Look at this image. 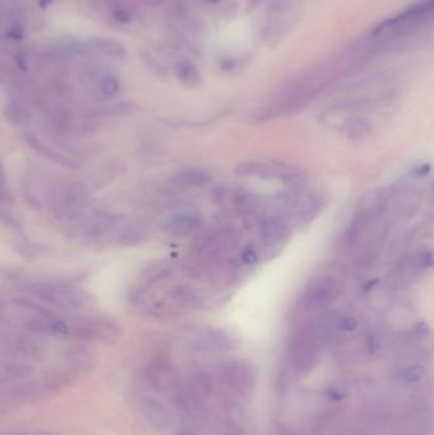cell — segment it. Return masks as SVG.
Masks as SVG:
<instances>
[{
    "mask_svg": "<svg viewBox=\"0 0 434 435\" xmlns=\"http://www.w3.org/2000/svg\"><path fill=\"white\" fill-rule=\"evenodd\" d=\"M218 385L236 398H249L256 385V371L250 361L232 359L224 361L215 373Z\"/></svg>",
    "mask_w": 434,
    "mask_h": 435,
    "instance_id": "1",
    "label": "cell"
},
{
    "mask_svg": "<svg viewBox=\"0 0 434 435\" xmlns=\"http://www.w3.org/2000/svg\"><path fill=\"white\" fill-rule=\"evenodd\" d=\"M315 330L309 326L296 330L288 342V359L296 372L304 373L314 366L316 360Z\"/></svg>",
    "mask_w": 434,
    "mask_h": 435,
    "instance_id": "2",
    "label": "cell"
},
{
    "mask_svg": "<svg viewBox=\"0 0 434 435\" xmlns=\"http://www.w3.org/2000/svg\"><path fill=\"white\" fill-rule=\"evenodd\" d=\"M144 381L157 393H173L181 383L176 366L167 356H156L145 366Z\"/></svg>",
    "mask_w": 434,
    "mask_h": 435,
    "instance_id": "3",
    "label": "cell"
},
{
    "mask_svg": "<svg viewBox=\"0 0 434 435\" xmlns=\"http://www.w3.org/2000/svg\"><path fill=\"white\" fill-rule=\"evenodd\" d=\"M341 294V283L333 275L325 274L312 280L302 296L303 307L307 309H325Z\"/></svg>",
    "mask_w": 434,
    "mask_h": 435,
    "instance_id": "4",
    "label": "cell"
},
{
    "mask_svg": "<svg viewBox=\"0 0 434 435\" xmlns=\"http://www.w3.org/2000/svg\"><path fill=\"white\" fill-rule=\"evenodd\" d=\"M72 334L83 340H111L120 334V327L103 317H81L72 322Z\"/></svg>",
    "mask_w": 434,
    "mask_h": 435,
    "instance_id": "5",
    "label": "cell"
},
{
    "mask_svg": "<svg viewBox=\"0 0 434 435\" xmlns=\"http://www.w3.org/2000/svg\"><path fill=\"white\" fill-rule=\"evenodd\" d=\"M434 14V0H423L405 12L400 13L396 17L386 21L378 25L375 35H386L392 32L405 31V28H410L413 25L421 23L422 21L428 19Z\"/></svg>",
    "mask_w": 434,
    "mask_h": 435,
    "instance_id": "6",
    "label": "cell"
},
{
    "mask_svg": "<svg viewBox=\"0 0 434 435\" xmlns=\"http://www.w3.org/2000/svg\"><path fill=\"white\" fill-rule=\"evenodd\" d=\"M140 414L151 428L158 431L170 429L173 424V415L170 407L162 400L154 396H144L139 402Z\"/></svg>",
    "mask_w": 434,
    "mask_h": 435,
    "instance_id": "7",
    "label": "cell"
},
{
    "mask_svg": "<svg viewBox=\"0 0 434 435\" xmlns=\"http://www.w3.org/2000/svg\"><path fill=\"white\" fill-rule=\"evenodd\" d=\"M3 347L13 359L40 360L44 356V347L28 335L9 334L3 336Z\"/></svg>",
    "mask_w": 434,
    "mask_h": 435,
    "instance_id": "8",
    "label": "cell"
},
{
    "mask_svg": "<svg viewBox=\"0 0 434 435\" xmlns=\"http://www.w3.org/2000/svg\"><path fill=\"white\" fill-rule=\"evenodd\" d=\"M234 173L239 176L258 177L265 180H295L296 175L293 170L274 163H264V162H244L234 167Z\"/></svg>",
    "mask_w": 434,
    "mask_h": 435,
    "instance_id": "9",
    "label": "cell"
},
{
    "mask_svg": "<svg viewBox=\"0 0 434 435\" xmlns=\"http://www.w3.org/2000/svg\"><path fill=\"white\" fill-rule=\"evenodd\" d=\"M234 240V233L229 229H220L205 237L202 245L198 248L196 256L202 260L204 264H212L215 260L219 259L227 248L231 246Z\"/></svg>",
    "mask_w": 434,
    "mask_h": 435,
    "instance_id": "10",
    "label": "cell"
},
{
    "mask_svg": "<svg viewBox=\"0 0 434 435\" xmlns=\"http://www.w3.org/2000/svg\"><path fill=\"white\" fill-rule=\"evenodd\" d=\"M258 229L263 240L269 246H275L282 243L290 236V228L285 221L278 216H263L258 219Z\"/></svg>",
    "mask_w": 434,
    "mask_h": 435,
    "instance_id": "11",
    "label": "cell"
},
{
    "mask_svg": "<svg viewBox=\"0 0 434 435\" xmlns=\"http://www.w3.org/2000/svg\"><path fill=\"white\" fill-rule=\"evenodd\" d=\"M202 223V216L196 213H181L169 221L167 229L175 237H186L194 233Z\"/></svg>",
    "mask_w": 434,
    "mask_h": 435,
    "instance_id": "12",
    "label": "cell"
},
{
    "mask_svg": "<svg viewBox=\"0 0 434 435\" xmlns=\"http://www.w3.org/2000/svg\"><path fill=\"white\" fill-rule=\"evenodd\" d=\"M33 373L32 366L23 360L9 359L3 360L1 363V379L3 383H13L28 378Z\"/></svg>",
    "mask_w": 434,
    "mask_h": 435,
    "instance_id": "13",
    "label": "cell"
},
{
    "mask_svg": "<svg viewBox=\"0 0 434 435\" xmlns=\"http://www.w3.org/2000/svg\"><path fill=\"white\" fill-rule=\"evenodd\" d=\"M198 347L202 350H209V352H215V350L223 352V350L232 349L233 341L228 335L212 330L199 336Z\"/></svg>",
    "mask_w": 434,
    "mask_h": 435,
    "instance_id": "14",
    "label": "cell"
},
{
    "mask_svg": "<svg viewBox=\"0 0 434 435\" xmlns=\"http://www.w3.org/2000/svg\"><path fill=\"white\" fill-rule=\"evenodd\" d=\"M176 76L178 82L186 88H196L202 84V74L195 64L181 62L177 64Z\"/></svg>",
    "mask_w": 434,
    "mask_h": 435,
    "instance_id": "15",
    "label": "cell"
},
{
    "mask_svg": "<svg viewBox=\"0 0 434 435\" xmlns=\"http://www.w3.org/2000/svg\"><path fill=\"white\" fill-rule=\"evenodd\" d=\"M175 180L183 186L202 187L207 186L212 181V177L207 170L200 168H188L178 172L175 176Z\"/></svg>",
    "mask_w": 434,
    "mask_h": 435,
    "instance_id": "16",
    "label": "cell"
},
{
    "mask_svg": "<svg viewBox=\"0 0 434 435\" xmlns=\"http://www.w3.org/2000/svg\"><path fill=\"white\" fill-rule=\"evenodd\" d=\"M325 202L321 196H309L302 204L298 205L297 208V216L301 221L309 223L311 219L319 215L324 208Z\"/></svg>",
    "mask_w": 434,
    "mask_h": 435,
    "instance_id": "17",
    "label": "cell"
},
{
    "mask_svg": "<svg viewBox=\"0 0 434 435\" xmlns=\"http://www.w3.org/2000/svg\"><path fill=\"white\" fill-rule=\"evenodd\" d=\"M341 133L352 139H360L371 133V125L365 119H352L343 125Z\"/></svg>",
    "mask_w": 434,
    "mask_h": 435,
    "instance_id": "18",
    "label": "cell"
},
{
    "mask_svg": "<svg viewBox=\"0 0 434 435\" xmlns=\"http://www.w3.org/2000/svg\"><path fill=\"white\" fill-rule=\"evenodd\" d=\"M423 376H424V368L419 364H416V366H409L403 369L399 373L397 379L404 385H411V383L419 382L423 378Z\"/></svg>",
    "mask_w": 434,
    "mask_h": 435,
    "instance_id": "19",
    "label": "cell"
},
{
    "mask_svg": "<svg viewBox=\"0 0 434 435\" xmlns=\"http://www.w3.org/2000/svg\"><path fill=\"white\" fill-rule=\"evenodd\" d=\"M434 267V250H426L418 256L414 261V269L416 272H426Z\"/></svg>",
    "mask_w": 434,
    "mask_h": 435,
    "instance_id": "20",
    "label": "cell"
},
{
    "mask_svg": "<svg viewBox=\"0 0 434 435\" xmlns=\"http://www.w3.org/2000/svg\"><path fill=\"white\" fill-rule=\"evenodd\" d=\"M358 325V320L352 315H341L333 322V328L339 332H352Z\"/></svg>",
    "mask_w": 434,
    "mask_h": 435,
    "instance_id": "21",
    "label": "cell"
},
{
    "mask_svg": "<svg viewBox=\"0 0 434 435\" xmlns=\"http://www.w3.org/2000/svg\"><path fill=\"white\" fill-rule=\"evenodd\" d=\"M96 46L98 47V49H101L102 52H105V54H108V55H113V57H118V55H124V47H121L119 44H116V42H113V41H110V40H105V38H102V40H97L96 41Z\"/></svg>",
    "mask_w": 434,
    "mask_h": 435,
    "instance_id": "22",
    "label": "cell"
},
{
    "mask_svg": "<svg viewBox=\"0 0 434 435\" xmlns=\"http://www.w3.org/2000/svg\"><path fill=\"white\" fill-rule=\"evenodd\" d=\"M27 140H28V144L31 145L32 148H35V149H38V151H41L46 157H49L50 159H52V161L59 162V163L67 164V162L64 161L63 158L60 157L59 154H57L55 151L49 149V148H47L46 145L42 144L41 141H38L36 138H27Z\"/></svg>",
    "mask_w": 434,
    "mask_h": 435,
    "instance_id": "23",
    "label": "cell"
},
{
    "mask_svg": "<svg viewBox=\"0 0 434 435\" xmlns=\"http://www.w3.org/2000/svg\"><path fill=\"white\" fill-rule=\"evenodd\" d=\"M120 83L113 76H105L101 81V91L106 97H113L119 92Z\"/></svg>",
    "mask_w": 434,
    "mask_h": 435,
    "instance_id": "24",
    "label": "cell"
},
{
    "mask_svg": "<svg viewBox=\"0 0 434 435\" xmlns=\"http://www.w3.org/2000/svg\"><path fill=\"white\" fill-rule=\"evenodd\" d=\"M6 117L12 124H23L27 119V115H25V110L17 108V106H11L9 114H6Z\"/></svg>",
    "mask_w": 434,
    "mask_h": 435,
    "instance_id": "25",
    "label": "cell"
},
{
    "mask_svg": "<svg viewBox=\"0 0 434 435\" xmlns=\"http://www.w3.org/2000/svg\"><path fill=\"white\" fill-rule=\"evenodd\" d=\"M241 259L247 265H253L258 261V253L252 247H246L241 253Z\"/></svg>",
    "mask_w": 434,
    "mask_h": 435,
    "instance_id": "26",
    "label": "cell"
},
{
    "mask_svg": "<svg viewBox=\"0 0 434 435\" xmlns=\"http://www.w3.org/2000/svg\"><path fill=\"white\" fill-rule=\"evenodd\" d=\"M178 435H212L209 433L208 429L205 428V427H202V425H199V424H195V425H193V427H188V428H185V429L181 430L180 431V434Z\"/></svg>",
    "mask_w": 434,
    "mask_h": 435,
    "instance_id": "27",
    "label": "cell"
},
{
    "mask_svg": "<svg viewBox=\"0 0 434 435\" xmlns=\"http://www.w3.org/2000/svg\"><path fill=\"white\" fill-rule=\"evenodd\" d=\"M226 435H249L246 433V430L236 423V422H229L226 425Z\"/></svg>",
    "mask_w": 434,
    "mask_h": 435,
    "instance_id": "28",
    "label": "cell"
},
{
    "mask_svg": "<svg viewBox=\"0 0 434 435\" xmlns=\"http://www.w3.org/2000/svg\"><path fill=\"white\" fill-rule=\"evenodd\" d=\"M430 172V166L429 164H422V166H418L413 170V175L416 177H424L428 175Z\"/></svg>",
    "mask_w": 434,
    "mask_h": 435,
    "instance_id": "29",
    "label": "cell"
},
{
    "mask_svg": "<svg viewBox=\"0 0 434 435\" xmlns=\"http://www.w3.org/2000/svg\"><path fill=\"white\" fill-rule=\"evenodd\" d=\"M12 435H28V434H23V433H19V434H12Z\"/></svg>",
    "mask_w": 434,
    "mask_h": 435,
    "instance_id": "30",
    "label": "cell"
},
{
    "mask_svg": "<svg viewBox=\"0 0 434 435\" xmlns=\"http://www.w3.org/2000/svg\"><path fill=\"white\" fill-rule=\"evenodd\" d=\"M433 196H434V183H433Z\"/></svg>",
    "mask_w": 434,
    "mask_h": 435,
    "instance_id": "31",
    "label": "cell"
},
{
    "mask_svg": "<svg viewBox=\"0 0 434 435\" xmlns=\"http://www.w3.org/2000/svg\"><path fill=\"white\" fill-rule=\"evenodd\" d=\"M42 435H54V434H42Z\"/></svg>",
    "mask_w": 434,
    "mask_h": 435,
    "instance_id": "32",
    "label": "cell"
}]
</instances>
